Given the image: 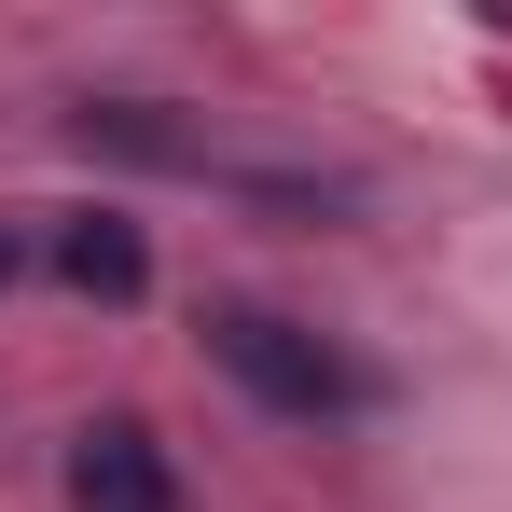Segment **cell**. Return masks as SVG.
Listing matches in <instances>:
<instances>
[{
	"label": "cell",
	"instance_id": "obj_2",
	"mask_svg": "<svg viewBox=\"0 0 512 512\" xmlns=\"http://www.w3.org/2000/svg\"><path fill=\"white\" fill-rule=\"evenodd\" d=\"M70 512H180V471L139 416H97L70 429Z\"/></svg>",
	"mask_w": 512,
	"mask_h": 512
},
{
	"label": "cell",
	"instance_id": "obj_3",
	"mask_svg": "<svg viewBox=\"0 0 512 512\" xmlns=\"http://www.w3.org/2000/svg\"><path fill=\"white\" fill-rule=\"evenodd\" d=\"M56 277H70V291H111V305H125V291L153 277V263H139V222H111V208H84V222L56 236Z\"/></svg>",
	"mask_w": 512,
	"mask_h": 512
},
{
	"label": "cell",
	"instance_id": "obj_4",
	"mask_svg": "<svg viewBox=\"0 0 512 512\" xmlns=\"http://www.w3.org/2000/svg\"><path fill=\"white\" fill-rule=\"evenodd\" d=\"M0 277H14V236H0Z\"/></svg>",
	"mask_w": 512,
	"mask_h": 512
},
{
	"label": "cell",
	"instance_id": "obj_1",
	"mask_svg": "<svg viewBox=\"0 0 512 512\" xmlns=\"http://www.w3.org/2000/svg\"><path fill=\"white\" fill-rule=\"evenodd\" d=\"M194 346H208V374H236L263 416H291V429H346V416L388 402L374 360H346L333 333H305V319H277V305H208Z\"/></svg>",
	"mask_w": 512,
	"mask_h": 512
}]
</instances>
